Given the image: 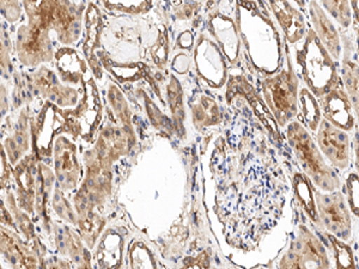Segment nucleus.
<instances>
[{
	"label": "nucleus",
	"instance_id": "nucleus-5",
	"mask_svg": "<svg viewBox=\"0 0 359 269\" xmlns=\"http://www.w3.org/2000/svg\"><path fill=\"white\" fill-rule=\"evenodd\" d=\"M15 50L22 65L36 69L53 62L57 48L54 47L53 37L23 23L17 28Z\"/></svg>",
	"mask_w": 359,
	"mask_h": 269
},
{
	"label": "nucleus",
	"instance_id": "nucleus-21",
	"mask_svg": "<svg viewBox=\"0 0 359 269\" xmlns=\"http://www.w3.org/2000/svg\"><path fill=\"white\" fill-rule=\"evenodd\" d=\"M108 10H116L127 13H143L150 8L151 0H100Z\"/></svg>",
	"mask_w": 359,
	"mask_h": 269
},
{
	"label": "nucleus",
	"instance_id": "nucleus-28",
	"mask_svg": "<svg viewBox=\"0 0 359 269\" xmlns=\"http://www.w3.org/2000/svg\"><path fill=\"white\" fill-rule=\"evenodd\" d=\"M352 5H353V8H355V17H357V13H358V0H352Z\"/></svg>",
	"mask_w": 359,
	"mask_h": 269
},
{
	"label": "nucleus",
	"instance_id": "nucleus-19",
	"mask_svg": "<svg viewBox=\"0 0 359 269\" xmlns=\"http://www.w3.org/2000/svg\"><path fill=\"white\" fill-rule=\"evenodd\" d=\"M50 206L62 221L67 224L78 225L77 213L74 211V206L66 199L65 193L57 186L54 187L53 194L50 198Z\"/></svg>",
	"mask_w": 359,
	"mask_h": 269
},
{
	"label": "nucleus",
	"instance_id": "nucleus-2",
	"mask_svg": "<svg viewBox=\"0 0 359 269\" xmlns=\"http://www.w3.org/2000/svg\"><path fill=\"white\" fill-rule=\"evenodd\" d=\"M304 79L316 96H323L337 88L334 62L313 30L308 32L304 48L298 53Z\"/></svg>",
	"mask_w": 359,
	"mask_h": 269
},
{
	"label": "nucleus",
	"instance_id": "nucleus-3",
	"mask_svg": "<svg viewBox=\"0 0 359 269\" xmlns=\"http://www.w3.org/2000/svg\"><path fill=\"white\" fill-rule=\"evenodd\" d=\"M25 84L32 97L45 98L60 109H74L82 97V89L66 85L57 77V72L48 66L41 65L25 77ZM84 86V84H83Z\"/></svg>",
	"mask_w": 359,
	"mask_h": 269
},
{
	"label": "nucleus",
	"instance_id": "nucleus-25",
	"mask_svg": "<svg viewBox=\"0 0 359 269\" xmlns=\"http://www.w3.org/2000/svg\"><path fill=\"white\" fill-rule=\"evenodd\" d=\"M10 96H8V88L6 83H0V131L4 125V121L8 118L10 111Z\"/></svg>",
	"mask_w": 359,
	"mask_h": 269
},
{
	"label": "nucleus",
	"instance_id": "nucleus-8",
	"mask_svg": "<svg viewBox=\"0 0 359 269\" xmlns=\"http://www.w3.org/2000/svg\"><path fill=\"white\" fill-rule=\"evenodd\" d=\"M0 255L15 268L42 267L41 256L25 242L16 230L0 223Z\"/></svg>",
	"mask_w": 359,
	"mask_h": 269
},
{
	"label": "nucleus",
	"instance_id": "nucleus-22",
	"mask_svg": "<svg viewBox=\"0 0 359 269\" xmlns=\"http://www.w3.org/2000/svg\"><path fill=\"white\" fill-rule=\"evenodd\" d=\"M327 11L334 17L335 20L347 27L351 22L350 17V4L348 0H323Z\"/></svg>",
	"mask_w": 359,
	"mask_h": 269
},
{
	"label": "nucleus",
	"instance_id": "nucleus-11",
	"mask_svg": "<svg viewBox=\"0 0 359 269\" xmlns=\"http://www.w3.org/2000/svg\"><path fill=\"white\" fill-rule=\"evenodd\" d=\"M323 96V113L327 120L346 131L352 130L355 126V116L352 113L351 102L343 90L335 88Z\"/></svg>",
	"mask_w": 359,
	"mask_h": 269
},
{
	"label": "nucleus",
	"instance_id": "nucleus-24",
	"mask_svg": "<svg viewBox=\"0 0 359 269\" xmlns=\"http://www.w3.org/2000/svg\"><path fill=\"white\" fill-rule=\"evenodd\" d=\"M11 172V164L8 162L3 144L0 143V191H3L8 184Z\"/></svg>",
	"mask_w": 359,
	"mask_h": 269
},
{
	"label": "nucleus",
	"instance_id": "nucleus-23",
	"mask_svg": "<svg viewBox=\"0 0 359 269\" xmlns=\"http://www.w3.org/2000/svg\"><path fill=\"white\" fill-rule=\"evenodd\" d=\"M22 15V0H0V17L5 22L13 25L21 20Z\"/></svg>",
	"mask_w": 359,
	"mask_h": 269
},
{
	"label": "nucleus",
	"instance_id": "nucleus-15",
	"mask_svg": "<svg viewBox=\"0 0 359 269\" xmlns=\"http://www.w3.org/2000/svg\"><path fill=\"white\" fill-rule=\"evenodd\" d=\"M320 212L323 214L325 223L330 230L338 235H344L348 231L350 219L347 216L346 207L341 198L338 195H325L318 199Z\"/></svg>",
	"mask_w": 359,
	"mask_h": 269
},
{
	"label": "nucleus",
	"instance_id": "nucleus-4",
	"mask_svg": "<svg viewBox=\"0 0 359 269\" xmlns=\"http://www.w3.org/2000/svg\"><path fill=\"white\" fill-rule=\"evenodd\" d=\"M297 78L291 66L264 83L266 102L282 126L297 114Z\"/></svg>",
	"mask_w": 359,
	"mask_h": 269
},
{
	"label": "nucleus",
	"instance_id": "nucleus-13",
	"mask_svg": "<svg viewBox=\"0 0 359 269\" xmlns=\"http://www.w3.org/2000/svg\"><path fill=\"white\" fill-rule=\"evenodd\" d=\"M318 140L323 152L333 163L340 167L346 165L348 142L345 133L325 120L318 130Z\"/></svg>",
	"mask_w": 359,
	"mask_h": 269
},
{
	"label": "nucleus",
	"instance_id": "nucleus-27",
	"mask_svg": "<svg viewBox=\"0 0 359 269\" xmlns=\"http://www.w3.org/2000/svg\"><path fill=\"white\" fill-rule=\"evenodd\" d=\"M357 184V179L355 177H352L351 179H350V191H351V204H352V208H353V211H355L357 212V209H358V186L355 187V186Z\"/></svg>",
	"mask_w": 359,
	"mask_h": 269
},
{
	"label": "nucleus",
	"instance_id": "nucleus-1",
	"mask_svg": "<svg viewBox=\"0 0 359 269\" xmlns=\"http://www.w3.org/2000/svg\"><path fill=\"white\" fill-rule=\"evenodd\" d=\"M27 25L52 34L62 46H74L83 35L86 4L72 0H22Z\"/></svg>",
	"mask_w": 359,
	"mask_h": 269
},
{
	"label": "nucleus",
	"instance_id": "nucleus-20",
	"mask_svg": "<svg viewBox=\"0 0 359 269\" xmlns=\"http://www.w3.org/2000/svg\"><path fill=\"white\" fill-rule=\"evenodd\" d=\"M299 103H301L304 121L308 123V126L311 127V130H316L321 114L314 96L309 91H306V89H303L299 96Z\"/></svg>",
	"mask_w": 359,
	"mask_h": 269
},
{
	"label": "nucleus",
	"instance_id": "nucleus-29",
	"mask_svg": "<svg viewBox=\"0 0 359 269\" xmlns=\"http://www.w3.org/2000/svg\"><path fill=\"white\" fill-rule=\"evenodd\" d=\"M294 1H296L299 6H304L306 4V0H294Z\"/></svg>",
	"mask_w": 359,
	"mask_h": 269
},
{
	"label": "nucleus",
	"instance_id": "nucleus-10",
	"mask_svg": "<svg viewBox=\"0 0 359 269\" xmlns=\"http://www.w3.org/2000/svg\"><path fill=\"white\" fill-rule=\"evenodd\" d=\"M55 69L62 83L82 89L89 74L86 57L71 46H62L54 54Z\"/></svg>",
	"mask_w": 359,
	"mask_h": 269
},
{
	"label": "nucleus",
	"instance_id": "nucleus-9",
	"mask_svg": "<svg viewBox=\"0 0 359 269\" xmlns=\"http://www.w3.org/2000/svg\"><path fill=\"white\" fill-rule=\"evenodd\" d=\"M29 106L30 104H25L17 109L18 114L16 120L10 127V133L5 137L3 143L11 167L20 163V160L28 155L34 145L32 133L34 115L32 114Z\"/></svg>",
	"mask_w": 359,
	"mask_h": 269
},
{
	"label": "nucleus",
	"instance_id": "nucleus-7",
	"mask_svg": "<svg viewBox=\"0 0 359 269\" xmlns=\"http://www.w3.org/2000/svg\"><path fill=\"white\" fill-rule=\"evenodd\" d=\"M289 138L292 146L296 149L299 158L302 160L306 172H309L318 184L327 189H331V175L323 164L321 157L311 142V137L308 135L306 130L299 123H291L289 128Z\"/></svg>",
	"mask_w": 359,
	"mask_h": 269
},
{
	"label": "nucleus",
	"instance_id": "nucleus-16",
	"mask_svg": "<svg viewBox=\"0 0 359 269\" xmlns=\"http://www.w3.org/2000/svg\"><path fill=\"white\" fill-rule=\"evenodd\" d=\"M311 13L318 35V40H321L325 47H327V52H330L337 59L340 54V41L334 27L315 0H311Z\"/></svg>",
	"mask_w": 359,
	"mask_h": 269
},
{
	"label": "nucleus",
	"instance_id": "nucleus-6",
	"mask_svg": "<svg viewBox=\"0 0 359 269\" xmlns=\"http://www.w3.org/2000/svg\"><path fill=\"white\" fill-rule=\"evenodd\" d=\"M54 159V175L55 184L62 192L74 191L79 184L81 167L78 162L77 145L64 134L54 139L52 149Z\"/></svg>",
	"mask_w": 359,
	"mask_h": 269
},
{
	"label": "nucleus",
	"instance_id": "nucleus-30",
	"mask_svg": "<svg viewBox=\"0 0 359 269\" xmlns=\"http://www.w3.org/2000/svg\"><path fill=\"white\" fill-rule=\"evenodd\" d=\"M0 268H1V262H0Z\"/></svg>",
	"mask_w": 359,
	"mask_h": 269
},
{
	"label": "nucleus",
	"instance_id": "nucleus-26",
	"mask_svg": "<svg viewBox=\"0 0 359 269\" xmlns=\"http://www.w3.org/2000/svg\"><path fill=\"white\" fill-rule=\"evenodd\" d=\"M346 67L344 69V77L346 81L347 89L353 97H357V85H358V78H357V66L353 64H346Z\"/></svg>",
	"mask_w": 359,
	"mask_h": 269
},
{
	"label": "nucleus",
	"instance_id": "nucleus-18",
	"mask_svg": "<svg viewBox=\"0 0 359 269\" xmlns=\"http://www.w3.org/2000/svg\"><path fill=\"white\" fill-rule=\"evenodd\" d=\"M13 46L11 34L8 32V22L0 21V77L10 81L15 74L13 60Z\"/></svg>",
	"mask_w": 359,
	"mask_h": 269
},
{
	"label": "nucleus",
	"instance_id": "nucleus-17",
	"mask_svg": "<svg viewBox=\"0 0 359 269\" xmlns=\"http://www.w3.org/2000/svg\"><path fill=\"white\" fill-rule=\"evenodd\" d=\"M84 27H86V41L84 54L88 65L95 71V49L98 45V37L101 30V15L97 6L90 1L84 11Z\"/></svg>",
	"mask_w": 359,
	"mask_h": 269
},
{
	"label": "nucleus",
	"instance_id": "nucleus-12",
	"mask_svg": "<svg viewBox=\"0 0 359 269\" xmlns=\"http://www.w3.org/2000/svg\"><path fill=\"white\" fill-rule=\"evenodd\" d=\"M52 233H54L57 253L69 257L71 261L79 267H89V257L86 255V250L72 228H69L67 225L52 223Z\"/></svg>",
	"mask_w": 359,
	"mask_h": 269
},
{
	"label": "nucleus",
	"instance_id": "nucleus-14",
	"mask_svg": "<svg viewBox=\"0 0 359 269\" xmlns=\"http://www.w3.org/2000/svg\"><path fill=\"white\" fill-rule=\"evenodd\" d=\"M274 15L285 32L286 37L290 42H296L302 39L306 33V25L301 13L292 8L287 0H269Z\"/></svg>",
	"mask_w": 359,
	"mask_h": 269
}]
</instances>
